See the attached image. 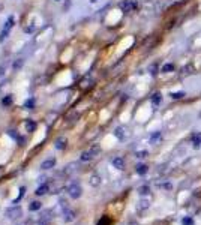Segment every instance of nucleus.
Returning <instances> with one entry per match:
<instances>
[{
  "label": "nucleus",
  "instance_id": "nucleus-1",
  "mask_svg": "<svg viewBox=\"0 0 201 225\" xmlns=\"http://www.w3.org/2000/svg\"><path fill=\"white\" fill-rule=\"evenodd\" d=\"M68 194H69L71 198H75V200H77V198H80V197H81V194H83L81 185L77 183V182L71 183L69 186H68Z\"/></svg>",
  "mask_w": 201,
  "mask_h": 225
},
{
  "label": "nucleus",
  "instance_id": "nucleus-2",
  "mask_svg": "<svg viewBox=\"0 0 201 225\" xmlns=\"http://www.w3.org/2000/svg\"><path fill=\"white\" fill-rule=\"evenodd\" d=\"M6 216H8L9 219H20V218L23 216V209L20 206H12L6 210Z\"/></svg>",
  "mask_w": 201,
  "mask_h": 225
},
{
  "label": "nucleus",
  "instance_id": "nucleus-3",
  "mask_svg": "<svg viewBox=\"0 0 201 225\" xmlns=\"http://www.w3.org/2000/svg\"><path fill=\"white\" fill-rule=\"evenodd\" d=\"M12 27H14V17H9L6 24H5V27H3V30H2V33H0V41H3V39L8 36V33Z\"/></svg>",
  "mask_w": 201,
  "mask_h": 225
},
{
  "label": "nucleus",
  "instance_id": "nucleus-4",
  "mask_svg": "<svg viewBox=\"0 0 201 225\" xmlns=\"http://www.w3.org/2000/svg\"><path fill=\"white\" fill-rule=\"evenodd\" d=\"M135 8H137V3L132 2V0H125V2L120 3V9H122L123 12H131L132 9H135Z\"/></svg>",
  "mask_w": 201,
  "mask_h": 225
},
{
  "label": "nucleus",
  "instance_id": "nucleus-5",
  "mask_svg": "<svg viewBox=\"0 0 201 225\" xmlns=\"http://www.w3.org/2000/svg\"><path fill=\"white\" fill-rule=\"evenodd\" d=\"M77 218V213H75V210H72V209H65L63 212V221L65 222H72L74 219Z\"/></svg>",
  "mask_w": 201,
  "mask_h": 225
},
{
  "label": "nucleus",
  "instance_id": "nucleus-6",
  "mask_svg": "<svg viewBox=\"0 0 201 225\" xmlns=\"http://www.w3.org/2000/svg\"><path fill=\"white\" fill-rule=\"evenodd\" d=\"M111 164H113V167L117 168V170H125V159L122 156H116L114 159L111 161Z\"/></svg>",
  "mask_w": 201,
  "mask_h": 225
},
{
  "label": "nucleus",
  "instance_id": "nucleus-7",
  "mask_svg": "<svg viewBox=\"0 0 201 225\" xmlns=\"http://www.w3.org/2000/svg\"><path fill=\"white\" fill-rule=\"evenodd\" d=\"M54 165H56V159L54 158H50V159H47L41 164V168L42 170H50V168H54Z\"/></svg>",
  "mask_w": 201,
  "mask_h": 225
},
{
  "label": "nucleus",
  "instance_id": "nucleus-8",
  "mask_svg": "<svg viewBox=\"0 0 201 225\" xmlns=\"http://www.w3.org/2000/svg\"><path fill=\"white\" fill-rule=\"evenodd\" d=\"M48 191H50V185H48V183H42L41 186H39V188L36 189V192H35V194L41 197V195H45V194H48Z\"/></svg>",
  "mask_w": 201,
  "mask_h": 225
},
{
  "label": "nucleus",
  "instance_id": "nucleus-9",
  "mask_svg": "<svg viewBox=\"0 0 201 225\" xmlns=\"http://www.w3.org/2000/svg\"><path fill=\"white\" fill-rule=\"evenodd\" d=\"M66 143H68V141H66L65 137H59L57 140H56V143H54V146H56L57 150H63L66 147Z\"/></svg>",
  "mask_w": 201,
  "mask_h": 225
},
{
  "label": "nucleus",
  "instance_id": "nucleus-10",
  "mask_svg": "<svg viewBox=\"0 0 201 225\" xmlns=\"http://www.w3.org/2000/svg\"><path fill=\"white\" fill-rule=\"evenodd\" d=\"M114 135L119 138V140H125V138H126V129H125L123 126H119V128H116V131H114Z\"/></svg>",
  "mask_w": 201,
  "mask_h": 225
},
{
  "label": "nucleus",
  "instance_id": "nucleus-11",
  "mask_svg": "<svg viewBox=\"0 0 201 225\" xmlns=\"http://www.w3.org/2000/svg\"><path fill=\"white\" fill-rule=\"evenodd\" d=\"M93 158H95V156H93V153H92V152H90V150H86V152H83V153H81V156H80V159H81L83 162H87V161L93 159Z\"/></svg>",
  "mask_w": 201,
  "mask_h": 225
},
{
  "label": "nucleus",
  "instance_id": "nucleus-12",
  "mask_svg": "<svg viewBox=\"0 0 201 225\" xmlns=\"http://www.w3.org/2000/svg\"><path fill=\"white\" fill-rule=\"evenodd\" d=\"M174 69H176V66H174L173 63H165L162 68H161V72H164V74H170V72H173Z\"/></svg>",
  "mask_w": 201,
  "mask_h": 225
},
{
  "label": "nucleus",
  "instance_id": "nucleus-13",
  "mask_svg": "<svg viewBox=\"0 0 201 225\" xmlns=\"http://www.w3.org/2000/svg\"><path fill=\"white\" fill-rule=\"evenodd\" d=\"M192 146L195 149H198L201 146V134H194L192 135Z\"/></svg>",
  "mask_w": 201,
  "mask_h": 225
},
{
  "label": "nucleus",
  "instance_id": "nucleus-14",
  "mask_svg": "<svg viewBox=\"0 0 201 225\" xmlns=\"http://www.w3.org/2000/svg\"><path fill=\"white\" fill-rule=\"evenodd\" d=\"M90 185L92 186H99L100 185V176H98V174H92L90 176Z\"/></svg>",
  "mask_w": 201,
  "mask_h": 225
},
{
  "label": "nucleus",
  "instance_id": "nucleus-15",
  "mask_svg": "<svg viewBox=\"0 0 201 225\" xmlns=\"http://www.w3.org/2000/svg\"><path fill=\"white\" fill-rule=\"evenodd\" d=\"M147 171H149V167H147V165H144V164H138V165H137V173H138L140 176L146 174Z\"/></svg>",
  "mask_w": 201,
  "mask_h": 225
},
{
  "label": "nucleus",
  "instance_id": "nucleus-16",
  "mask_svg": "<svg viewBox=\"0 0 201 225\" xmlns=\"http://www.w3.org/2000/svg\"><path fill=\"white\" fill-rule=\"evenodd\" d=\"M41 207H42V203L41 201H33L30 206H29V210L36 212V210H41Z\"/></svg>",
  "mask_w": 201,
  "mask_h": 225
},
{
  "label": "nucleus",
  "instance_id": "nucleus-17",
  "mask_svg": "<svg viewBox=\"0 0 201 225\" xmlns=\"http://www.w3.org/2000/svg\"><path fill=\"white\" fill-rule=\"evenodd\" d=\"M161 99H162V98H161V93H159V92H156V93H153V95H152L150 101H152L153 105H158V104L161 102Z\"/></svg>",
  "mask_w": 201,
  "mask_h": 225
},
{
  "label": "nucleus",
  "instance_id": "nucleus-18",
  "mask_svg": "<svg viewBox=\"0 0 201 225\" xmlns=\"http://www.w3.org/2000/svg\"><path fill=\"white\" fill-rule=\"evenodd\" d=\"M24 108H27V110H33V108H35V99H33V98L27 99V101L24 102Z\"/></svg>",
  "mask_w": 201,
  "mask_h": 225
},
{
  "label": "nucleus",
  "instance_id": "nucleus-19",
  "mask_svg": "<svg viewBox=\"0 0 201 225\" xmlns=\"http://www.w3.org/2000/svg\"><path fill=\"white\" fill-rule=\"evenodd\" d=\"M26 128H27L29 132H33V131L36 129V123L33 122V120H27V122H26Z\"/></svg>",
  "mask_w": 201,
  "mask_h": 225
},
{
  "label": "nucleus",
  "instance_id": "nucleus-20",
  "mask_svg": "<svg viewBox=\"0 0 201 225\" xmlns=\"http://www.w3.org/2000/svg\"><path fill=\"white\" fill-rule=\"evenodd\" d=\"M146 209H149V201L147 200H141L138 203V210H146Z\"/></svg>",
  "mask_w": 201,
  "mask_h": 225
},
{
  "label": "nucleus",
  "instance_id": "nucleus-21",
  "mask_svg": "<svg viewBox=\"0 0 201 225\" xmlns=\"http://www.w3.org/2000/svg\"><path fill=\"white\" fill-rule=\"evenodd\" d=\"M138 192H140V195H147V194L150 192V188L147 186V185H144V186H141V188L138 189Z\"/></svg>",
  "mask_w": 201,
  "mask_h": 225
},
{
  "label": "nucleus",
  "instance_id": "nucleus-22",
  "mask_svg": "<svg viewBox=\"0 0 201 225\" xmlns=\"http://www.w3.org/2000/svg\"><path fill=\"white\" fill-rule=\"evenodd\" d=\"M173 99H182L185 96V92H173V93L170 95Z\"/></svg>",
  "mask_w": 201,
  "mask_h": 225
},
{
  "label": "nucleus",
  "instance_id": "nucleus-23",
  "mask_svg": "<svg viewBox=\"0 0 201 225\" xmlns=\"http://www.w3.org/2000/svg\"><path fill=\"white\" fill-rule=\"evenodd\" d=\"M2 104L5 105V107H9V105L12 104V96L11 95H8L6 98H3V101H2Z\"/></svg>",
  "mask_w": 201,
  "mask_h": 225
},
{
  "label": "nucleus",
  "instance_id": "nucleus-24",
  "mask_svg": "<svg viewBox=\"0 0 201 225\" xmlns=\"http://www.w3.org/2000/svg\"><path fill=\"white\" fill-rule=\"evenodd\" d=\"M89 150L93 153V156H96L98 153H100V147H99V146H92V147H90Z\"/></svg>",
  "mask_w": 201,
  "mask_h": 225
},
{
  "label": "nucleus",
  "instance_id": "nucleus-25",
  "mask_svg": "<svg viewBox=\"0 0 201 225\" xmlns=\"http://www.w3.org/2000/svg\"><path fill=\"white\" fill-rule=\"evenodd\" d=\"M159 138H161V132H155V134L150 137V143H156Z\"/></svg>",
  "mask_w": 201,
  "mask_h": 225
},
{
  "label": "nucleus",
  "instance_id": "nucleus-26",
  "mask_svg": "<svg viewBox=\"0 0 201 225\" xmlns=\"http://www.w3.org/2000/svg\"><path fill=\"white\" fill-rule=\"evenodd\" d=\"M23 63H24L23 59H18V62H15V63H14V68H15V69H20V68L23 66Z\"/></svg>",
  "mask_w": 201,
  "mask_h": 225
},
{
  "label": "nucleus",
  "instance_id": "nucleus-27",
  "mask_svg": "<svg viewBox=\"0 0 201 225\" xmlns=\"http://www.w3.org/2000/svg\"><path fill=\"white\" fill-rule=\"evenodd\" d=\"M110 224H111V221L108 219V218H104V219H100V221H99L98 225H110Z\"/></svg>",
  "mask_w": 201,
  "mask_h": 225
},
{
  "label": "nucleus",
  "instance_id": "nucleus-28",
  "mask_svg": "<svg viewBox=\"0 0 201 225\" xmlns=\"http://www.w3.org/2000/svg\"><path fill=\"white\" fill-rule=\"evenodd\" d=\"M147 155H149V153H147L146 150H143V152H138V153H137V158H146Z\"/></svg>",
  "mask_w": 201,
  "mask_h": 225
},
{
  "label": "nucleus",
  "instance_id": "nucleus-29",
  "mask_svg": "<svg viewBox=\"0 0 201 225\" xmlns=\"http://www.w3.org/2000/svg\"><path fill=\"white\" fill-rule=\"evenodd\" d=\"M192 224L194 222H192L191 218H185V219H183V225H192Z\"/></svg>",
  "mask_w": 201,
  "mask_h": 225
},
{
  "label": "nucleus",
  "instance_id": "nucleus-30",
  "mask_svg": "<svg viewBox=\"0 0 201 225\" xmlns=\"http://www.w3.org/2000/svg\"><path fill=\"white\" fill-rule=\"evenodd\" d=\"M150 74H152V75H156V74H158V72H156V65H152V66H150Z\"/></svg>",
  "mask_w": 201,
  "mask_h": 225
},
{
  "label": "nucleus",
  "instance_id": "nucleus-31",
  "mask_svg": "<svg viewBox=\"0 0 201 225\" xmlns=\"http://www.w3.org/2000/svg\"><path fill=\"white\" fill-rule=\"evenodd\" d=\"M41 225H48V222H41Z\"/></svg>",
  "mask_w": 201,
  "mask_h": 225
},
{
  "label": "nucleus",
  "instance_id": "nucleus-32",
  "mask_svg": "<svg viewBox=\"0 0 201 225\" xmlns=\"http://www.w3.org/2000/svg\"><path fill=\"white\" fill-rule=\"evenodd\" d=\"M92 2H96V0H92Z\"/></svg>",
  "mask_w": 201,
  "mask_h": 225
},
{
  "label": "nucleus",
  "instance_id": "nucleus-33",
  "mask_svg": "<svg viewBox=\"0 0 201 225\" xmlns=\"http://www.w3.org/2000/svg\"><path fill=\"white\" fill-rule=\"evenodd\" d=\"M56 2H60V0H56Z\"/></svg>",
  "mask_w": 201,
  "mask_h": 225
},
{
  "label": "nucleus",
  "instance_id": "nucleus-34",
  "mask_svg": "<svg viewBox=\"0 0 201 225\" xmlns=\"http://www.w3.org/2000/svg\"><path fill=\"white\" fill-rule=\"evenodd\" d=\"M0 9H2V6H0Z\"/></svg>",
  "mask_w": 201,
  "mask_h": 225
}]
</instances>
